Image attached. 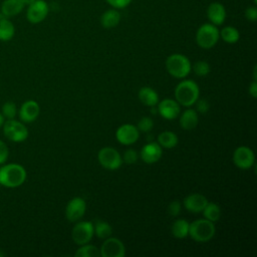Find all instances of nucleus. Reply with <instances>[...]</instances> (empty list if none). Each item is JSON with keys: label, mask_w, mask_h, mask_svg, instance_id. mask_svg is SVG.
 <instances>
[{"label": "nucleus", "mask_w": 257, "mask_h": 257, "mask_svg": "<svg viewBox=\"0 0 257 257\" xmlns=\"http://www.w3.org/2000/svg\"><path fill=\"white\" fill-rule=\"evenodd\" d=\"M94 235L93 224L88 221H80L74 225L71 231V238L76 245L87 244Z\"/></svg>", "instance_id": "6e6552de"}, {"label": "nucleus", "mask_w": 257, "mask_h": 257, "mask_svg": "<svg viewBox=\"0 0 257 257\" xmlns=\"http://www.w3.org/2000/svg\"><path fill=\"white\" fill-rule=\"evenodd\" d=\"M9 156V150L6 146V144L0 140V165L4 164Z\"/></svg>", "instance_id": "e433bc0d"}, {"label": "nucleus", "mask_w": 257, "mask_h": 257, "mask_svg": "<svg viewBox=\"0 0 257 257\" xmlns=\"http://www.w3.org/2000/svg\"><path fill=\"white\" fill-rule=\"evenodd\" d=\"M2 17V14H1V11H0V18Z\"/></svg>", "instance_id": "79ce46f5"}, {"label": "nucleus", "mask_w": 257, "mask_h": 257, "mask_svg": "<svg viewBox=\"0 0 257 257\" xmlns=\"http://www.w3.org/2000/svg\"><path fill=\"white\" fill-rule=\"evenodd\" d=\"M255 162V156L253 151L246 146L238 147L233 153V163L241 170L250 169Z\"/></svg>", "instance_id": "9b49d317"}, {"label": "nucleus", "mask_w": 257, "mask_h": 257, "mask_svg": "<svg viewBox=\"0 0 257 257\" xmlns=\"http://www.w3.org/2000/svg\"><path fill=\"white\" fill-rule=\"evenodd\" d=\"M25 7L23 0H4L1 4V14L3 17L10 18L19 14Z\"/></svg>", "instance_id": "6ab92c4d"}, {"label": "nucleus", "mask_w": 257, "mask_h": 257, "mask_svg": "<svg viewBox=\"0 0 257 257\" xmlns=\"http://www.w3.org/2000/svg\"><path fill=\"white\" fill-rule=\"evenodd\" d=\"M138 96H139L140 101L143 104L147 105V106L154 107L159 102V94H158V92L154 88H152L150 86H143V87H141L140 90H139Z\"/></svg>", "instance_id": "aec40b11"}, {"label": "nucleus", "mask_w": 257, "mask_h": 257, "mask_svg": "<svg viewBox=\"0 0 257 257\" xmlns=\"http://www.w3.org/2000/svg\"><path fill=\"white\" fill-rule=\"evenodd\" d=\"M3 133L5 137L15 143H20L28 138V130L23 122L15 120L14 118L8 119L3 123Z\"/></svg>", "instance_id": "423d86ee"}, {"label": "nucleus", "mask_w": 257, "mask_h": 257, "mask_svg": "<svg viewBox=\"0 0 257 257\" xmlns=\"http://www.w3.org/2000/svg\"><path fill=\"white\" fill-rule=\"evenodd\" d=\"M193 69H194V72H195L196 75H198V76H206L210 72V65H209V63L207 61L200 60V61H197L194 64Z\"/></svg>", "instance_id": "7c9ffc66"}, {"label": "nucleus", "mask_w": 257, "mask_h": 257, "mask_svg": "<svg viewBox=\"0 0 257 257\" xmlns=\"http://www.w3.org/2000/svg\"><path fill=\"white\" fill-rule=\"evenodd\" d=\"M179 139L178 136L171 131H165L159 134L158 136V144L162 148L166 149H173L178 145Z\"/></svg>", "instance_id": "5701e85b"}, {"label": "nucleus", "mask_w": 257, "mask_h": 257, "mask_svg": "<svg viewBox=\"0 0 257 257\" xmlns=\"http://www.w3.org/2000/svg\"><path fill=\"white\" fill-rule=\"evenodd\" d=\"M190 223L185 219H177L172 225V234L175 238L183 239L189 235Z\"/></svg>", "instance_id": "393cba45"}, {"label": "nucleus", "mask_w": 257, "mask_h": 257, "mask_svg": "<svg viewBox=\"0 0 257 257\" xmlns=\"http://www.w3.org/2000/svg\"><path fill=\"white\" fill-rule=\"evenodd\" d=\"M0 186H1V183H0Z\"/></svg>", "instance_id": "c03bdc74"}, {"label": "nucleus", "mask_w": 257, "mask_h": 257, "mask_svg": "<svg viewBox=\"0 0 257 257\" xmlns=\"http://www.w3.org/2000/svg\"><path fill=\"white\" fill-rule=\"evenodd\" d=\"M166 69L173 77L185 78L192 69L189 58L181 53H174L166 59Z\"/></svg>", "instance_id": "20e7f679"}, {"label": "nucleus", "mask_w": 257, "mask_h": 257, "mask_svg": "<svg viewBox=\"0 0 257 257\" xmlns=\"http://www.w3.org/2000/svg\"><path fill=\"white\" fill-rule=\"evenodd\" d=\"M180 125L185 131H191L194 130L198 122H199V116L198 112L195 109L189 108L186 109L180 116Z\"/></svg>", "instance_id": "412c9836"}, {"label": "nucleus", "mask_w": 257, "mask_h": 257, "mask_svg": "<svg viewBox=\"0 0 257 257\" xmlns=\"http://www.w3.org/2000/svg\"><path fill=\"white\" fill-rule=\"evenodd\" d=\"M207 17L216 26L223 24L226 18V10L223 4L219 2L211 3L207 9Z\"/></svg>", "instance_id": "a211bd4d"}, {"label": "nucleus", "mask_w": 257, "mask_h": 257, "mask_svg": "<svg viewBox=\"0 0 257 257\" xmlns=\"http://www.w3.org/2000/svg\"><path fill=\"white\" fill-rule=\"evenodd\" d=\"M4 116H3V114L0 112V127H2V125H3V123H4Z\"/></svg>", "instance_id": "ea45409f"}, {"label": "nucleus", "mask_w": 257, "mask_h": 257, "mask_svg": "<svg viewBox=\"0 0 257 257\" xmlns=\"http://www.w3.org/2000/svg\"><path fill=\"white\" fill-rule=\"evenodd\" d=\"M245 17L248 21L255 22L257 20V8L256 7H248L245 10Z\"/></svg>", "instance_id": "4c0bfd02"}, {"label": "nucleus", "mask_w": 257, "mask_h": 257, "mask_svg": "<svg viewBox=\"0 0 257 257\" xmlns=\"http://www.w3.org/2000/svg\"><path fill=\"white\" fill-rule=\"evenodd\" d=\"M181 203L179 201H172L168 206V212L171 216H178L181 212Z\"/></svg>", "instance_id": "f704fd0d"}, {"label": "nucleus", "mask_w": 257, "mask_h": 257, "mask_svg": "<svg viewBox=\"0 0 257 257\" xmlns=\"http://www.w3.org/2000/svg\"><path fill=\"white\" fill-rule=\"evenodd\" d=\"M93 229H94V234L99 238V239H106L110 237L112 233V228L111 226L101 220H97L95 224H93Z\"/></svg>", "instance_id": "cd10ccee"}, {"label": "nucleus", "mask_w": 257, "mask_h": 257, "mask_svg": "<svg viewBox=\"0 0 257 257\" xmlns=\"http://www.w3.org/2000/svg\"><path fill=\"white\" fill-rule=\"evenodd\" d=\"M121 159H122V162L127 165L135 164L138 161V153L134 149H128L123 153V156Z\"/></svg>", "instance_id": "473e14b6"}, {"label": "nucleus", "mask_w": 257, "mask_h": 257, "mask_svg": "<svg viewBox=\"0 0 257 257\" xmlns=\"http://www.w3.org/2000/svg\"><path fill=\"white\" fill-rule=\"evenodd\" d=\"M175 98L179 104L183 106H191L195 104L200 95L199 85L192 79L180 81L175 87Z\"/></svg>", "instance_id": "f257e3e1"}, {"label": "nucleus", "mask_w": 257, "mask_h": 257, "mask_svg": "<svg viewBox=\"0 0 257 257\" xmlns=\"http://www.w3.org/2000/svg\"><path fill=\"white\" fill-rule=\"evenodd\" d=\"M40 113V106L35 100H27L22 103L19 109V117L23 122L34 121Z\"/></svg>", "instance_id": "dca6fc26"}, {"label": "nucleus", "mask_w": 257, "mask_h": 257, "mask_svg": "<svg viewBox=\"0 0 257 257\" xmlns=\"http://www.w3.org/2000/svg\"><path fill=\"white\" fill-rule=\"evenodd\" d=\"M1 113L3 114L4 117H6L7 119H12L15 117L16 113H17V108L14 102L12 101H7L3 104L2 109H1Z\"/></svg>", "instance_id": "c756f323"}, {"label": "nucleus", "mask_w": 257, "mask_h": 257, "mask_svg": "<svg viewBox=\"0 0 257 257\" xmlns=\"http://www.w3.org/2000/svg\"><path fill=\"white\" fill-rule=\"evenodd\" d=\"M196 103V108H197V110H198V112H200V113H206L208 110H209V108H210V104H209V102L206 100V99H197V101L195 102Z\"/></svg>", "instance_id": "c9c22d12"}, {"label": "nucleus", "mask_w": 257, "mask_h": 257, "mask_svg": "<svg viewBox=\"0 0 257 257\" xmlns=\"http://www.w3.org/2000/svg\"><path fill=\"white\" fill-rule=\"evenodd\" d=\"M249 93L253 98L257 97V82L256 80H253L251 84L249 85Z\"/></svg>", "instance_id": "58836bf2"}, {"label": "nucleus", "mask_w": 257, "mask_h": 257, "mask_svg": "<svg viewBox=\"0 0 257 257\" xmlns=\"http://www.w3.org/2000/svg\"><path fill=\"white\" fill-rule=\"evenodd\" d=\"M105 1L114 9L125 8L132 2V0H105Z\"/></svg>", "instance_id": "72a5a7b5"}, {"label": "nucleus", "mask_w": 257, "mask_h": 257, "mask_svg": "<svg viewBox=\"0 0 257 257\" xmlns=\"http://www.w3.org/2000/svg\"><path fill=\"white\" fill-rule=\"evenodd\" d=\"M24 1V3H25V5H29L30 3H32L33 1H35V0H23Z\"/></svg>", "instance_id": "a19ab883"}, {"label": "nucleus", "mask_w": 257, "mask_h": 257, "mask_svg": "<svg viewBox=\"0 0 257 257\" xmlns=\"http://www.w3.org/2000/svg\"><path fill=\"white\" fill-rule=\"evenodd\" d=\"M120 21V13L116 9H108L100 16V24L103 28L110 29L118 25Z\"/></svg>", "instance_id": "4be33fe9"}, {"label": "nucleus", "mask_w": 257, "mask_h": 257, "mask_svg": "<svg viewBox=\"0 0 257 257\" xmlns=\"http://www.w3.org/2000/svg\"><path fill=\"white\" fill-rule=\"evenodd\" d=\"M220 38L219 29L212 23H204L196 32V42L204 49H210L216 45Z\"/></svg>", "instance_id": "39448f33"}, {"label": "nucleus", "mask_w": 257, "mask_h": 257, "mask_svg": "<svg viewBox=\"0 0 257 257\" xmlns=\"http://www.w3.org/2000/svg\"><path fill=\"white\" fill-rule=\"evenodd\" d=\"M216 232L214 222L208 219H198L190 223L189 236L196 242L204 243L210 241Z\"/></svg>", "instance_id": "7ed1b4c3"}, {"label": "nucleus", "mask_w": 257, "mask_h": 257, "mask_svg": "<svg viewBox=\"0 0 257 257\" xmlns=\"http://www.w3.org/2000/svg\"><path fill=\"white\" fill-rule=\"evenodd\" d=\"M26 180V171L19 164H7L0 168V183L6 188L20 187Z\"/></svg>", "instance_id": "f03ea898"}, {"label": "nucleus", "mask_w": 257, "mask_h": 257, "mask_svg": "<svg viewBox=\"0 0 257 257\" xmlns=\"http://www.w3.org/2000/svg\"><path fill=\"white\" fill-rule=\"evenodd\" d=\"M75 257H99L100 252L99 249L90 244L81 245L75 252Z\"/></svg>", "instance_id": "c85d7f7f"}, {"label": "nucleus", "mask_w": 257, "mask_h": 257, "mask_svg": "<svg viewBox=\"0 0 257 257\" xmlns=\"http://www.w3.org/2000/svg\"><path fill=\"white\" fill-rule=\"evenodd\" d=\"M85 210V201L80 197H75L67 203L65 208V217L70 222H76L83 217Z\"/></svg>", "instance_id": "f8f14e48"}, {"label": "nucleus", "mask_w": 257, "mask_h": 257, "mask_svg": "<svg viewBox=\"0 0 257 257\" xmlns=\"http://www.w3.org/2000/svg\"><path fill=\"white\" fill-rule=\"evenodd\" d=\"M48 4L44 0H35L28 5L26 18L32 24L42 22L48 15Z\"/></svg>", "instance_id": "1a4fd4ad"}, {"label": "nucleus", "mask_w": 257, "mask_h": 257, "mask_svg": "<svg viewBox=\"0 0 257 257\" xmlns=\"http://www.w3.org/2000/svg\"><path fill=\"white\" fill-rule=\"evenodd\" d=\"M0 256H3V253H0Z\"/></svg>", "instance_id": "37998d69"}, {"label": "nucleus", "mask_w": 257, "mask_h": 257, "mask_svg": "<svg viewBox=\"0 0 257 257\" xmlns=\"http://www.w3.org/2000/svg\"><path fill=\"white\" fill-rule=\"evenodd\" d=\"M15 34V27L9 18L1 17L0 18V40L9 41L13 38Z\"/></svg>", "instance_id": "b1692460"}, {"label": "nucleus", "mask_w": 257, "mask_h": 257, "mask_svg": "<svg viewBox=\"0 0 257 257\" xmlns=\"http://www.w3.org/2000/svg\"><path fill=\"white\" fill-rule=\"evenodd\" d=\"M208 200L207 198L198 193L190 194L184 199V206L187 211L191 213H200L203 211L205 206L207 205Z\"/></svg>", "instance_id": "f3484780"}, {"label": "nucleus", "mask_w": 257, "mask_h": 257, "mask_svg": "<svg viewBox=\"0 0 257 257\" xmlns=\"http://www.w3.org/2000/svg\"><path fill=\"white\" fill-rule=\"evenodd\" d=\"M99 252L101 257H123L125 255V248L119 239L108 237L104 239Z\"/></svg>", "instance_id": "9d476101"}, {"label": "nucleus", "mask_w": 257, "mask_h": 257, "mask_svg": "<svg viewBox=\"0 0 257 257\" xmlns=\"http://www.w3.org/2000/svg\"><path fill=\"white\" fill-rule=\"evenodd\" d=\"M154 126V121L149 116H143L138 122V130L143 133H149Z\"/></svg>", "instance_id": "2f4dec72"}, {"label": "nucleus", "mask_w": 257, "mask_h": 257, "mask_svg": "<svg viewBox=\"0 0 257 257\" xmlns=\"http://www.w3.org/2000/svg\"><path fill=\"white\" fill-rule=\"evenodd\" d=\"M140 137V131L138 127L131 123H124L117 127L115 132V138L118 143L128 146L135 144Z\"/></svg>", "instance_id": "ddd939ff"}, {"label": "nucleus", "mask_w": 257, "mask_h": 257, "mask_svg": "<svg viewBox=\"0 0 257 257\" xmlns=\"http://www.w3.org/2000/svg\"><path fill=\"white\" fill-rule=\"evenodd\" d=\"M220 37L227 43H236L240 38V33L237 28L233 26H226L221 31H219Z\"/></svg>", "instance_id": "bb28decb"}, {"label": "nucleus", "mask_w": 257, "mask_h": 257, "mask_svg": "<svg viewBox=\"0 0 257 257\" xmlns=\"http://www.w3.org/2000/svg\"><path fill=\"white\" fill-rule=\"evenodd\" d=\"M202 212L205 219H208L209 221H212V222L218 221L221 217V209L216 203L208 202Z\"/></svg>", "instance_id": "a878e982"}, {"label": "nucleus", "mask_w": 257, "mask_h": 257, "mask_svg": "<svg viewBox=\"0 0 257 257\" xmlns=\"http://www.w3.org/2000/svg\"><path fill=\"white\" fill-rule=\"evenodd\" d=\"M140 155L145 163L155 164L162 158V147L156 142H151L142 148Z\"/></svg>", "instance_id": "2eb2a0df"}, {"label": "nucleus", "mask_w": 257, "mask_h": 257, "mask_svg": "<svg viewBox=\"0 0 257 257\" xmlns=\"http://www.w3.org/2000/svg\"><path fill=\"white\" fill-rule=\"evenodd\" d=\"M157 105L158 112L160 113V115L169 120L175 119L181 111L180 104L178 103V101L172 98H165L161 102H158Z\"/></svg>", "instance_id": "4468645a"}, {"label": "nucleus", "mask_w": 257, "mask_h": 257, "mask_svg": "<svg viewBox=\"0 0 257 257\" xmlns=\"http://www.w3.org/2000/svg\"><path fill=\"white\" fill-rule=\"evenodd\" d=\"M97 159L101 167L110 171L117 170L122 164V159L119 153L110 147L100 149L97 153Z\"/></svg>", "instance_id": "0eeeda50"}]
</instances>
